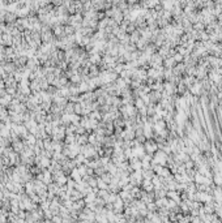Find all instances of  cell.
Listing matches in <instances>:
<instances>
[{
	"mask_svg": "<svg viewBox=\"0 0 222 223\" xmlns=\"http://www.w3.org/2000/svg\"><path fill=\"white\" fill-rule=\"evenodd\" d=\"M173 57H174V60H175L177 63H182L183 61V56H182V55H175V56H173Z\"/></svg>",
	"mask_w": 222,
	"mask_h": 223,
	"instance_id": "6da1fadb",
	"label": "cell"
}]
</instances>
